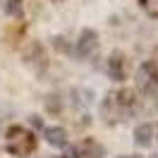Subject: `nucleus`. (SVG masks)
Here are the masks:
<instances>
[{
    "label": "nucleus",
    "mask_w": 158,
    "mask_h": 158,
    "mask_svg": "<svg viewBox=\"0 0 158 158\" xmlns=\"http://www.w3.org/2000/svg\"><path fill=\"white\" fill-rule=\"evenodd\" d=\"M98 50V34L94 29H81L77 39V48H74V55L77 58H91L94 53Z\"/></svg>",
    "instance_id": "nucleus-5"
},
{
    "label": "nucleus",
    "mask_w": 158,
    "mask_h": 158,
    "mask_svg": "<svg viewBox=\"0 0 158 158\" xmlns=\"http://www.w3.org/2000/svg\"><path fill=\"white\" fill-rule=\"evenodd\" d=\"M50 2H62V0H50Z\"/></svg>",
    "instance_id": "nucleus-16"
},
{
    "label": "nucleus",
    "mask_w": 158,
    "mask_h": 158,
    "mask_svg": "<svg viewBox=\"0 0 158 158\" xmlns=\"http://www.w3.org/2000/svg\"><path fill=\"white\" fill-rule=\"evenodd\" d=\"M5 15L15 17V19L24 17V0H7L5 2Z\"/></svg>",
    "instance_id": "nucleus-11"
},
{
    "label": "nucleus",
    "mask_w": 158,
    "mask_h": 158,
    "mask_svg": "<svg viewBox=\"0 0 158 158\" xmlns=\"http://www.w3.org/2000/svg\"><path fill=\"white\" fill-rule=\"evenodd\" d=\"M134 144L139 148H148L153 144V125L148 122H141L137 129H134Z\"/></svg>",
    "instance_id": "nucleus-9"
},
{
    "label": "nucleus",
    "mask_w": 158,
    "mask_h": 158,
    "mask_svg": "<svg viewBox=\"0 0 158 158\" xmlns=\"http://www.w3.org/2000/svg\"><path fill=\"white\" fill-rule=\"evenodd\" d=\"M22 62H24V67L31 69L34 74L46 72V67H48V58H46L43 43H41V41H31L29 46L24 48V53H22Z\"/></svg>",
    "instance_id": "nucleus-3"
},
{
    "label": "nucleus",
    "mask_w": 158,
    "mask_h": 158,
    "mask_svg": "<svg viewBox=\"0 0 158 158\" xmlns=\"http://www.w3.org/2000/svg\"><path fill=\"white\" fill-rule=\"evenodd\" d=\"M134 108H137V94H134V89L113 91V94L106 96L103 106H101L103 118H106V122H110V125H115L120 120H127L129 115L134 113Z\"/></svg>",
    "instance_id": "nucleus-1"
},
{
    "label": "nucleus",
    "mask_w": 158,
    "mask_h": 158,
    "mask_svg": "<svg viewBox=\"0 0 158 158\" xmlns=\"http://www.w3.org/2000/svg\"><path fill=\"white\" fill-rule=\"evenodd\" d=\"M39 146L36 134L31 129L22 127V125H12L5 132V151L15 158H29Z\"/></svg>",
    "instance_id": "nucleus-2"
},
{
    "label": "nucleus",
    "mask_w": 158,
    "mask_h": 158,
    "mask_svg": "<svg viewBox=\"0 0 158 158\" xmlns=\"http://www.w3.org/2000/svg\"><path fill=\"white\" fill-rule=\"evenodd\" d=\"M120 158H139V156H120Z\"/></svg>",
    "instance_id": "nucleus-15"
},
{
    "label": "nucleus",
    "mask_w": 158,
    "mask_h": 158,
    "mask_svg": "<svg viewBox=\"0 0 158 158\" xmlns=\"http://www.w3.org/2000/svg\"><path fill=\"white\" fill-rule=\"evenodd\" d=\"M108 77L113 81H122V79L127 77V60L125 55L120 53V50H113L108 58Z\"/></svg>",
    "instance_id": "nucleus-6"
},
{
    "label": "nucleus",
    "mask_w": 158,
    "mask_h": 158,
    "mask_svg": "<svg viewBox=\"0 0 158 158\" xmlns=\"http://www.w3.org/2000/svg\"><path fill=\"white\" fill-rule=\"evenodd\" d=\"M139 5L148 17H153V19L158 17V0H139Z\"/></svg>",
    "instance_id": "nucleus-12"
},
{
    "label": "nucleus",
    "mask_w": 158,
    "mask_h": 158,
    "mask_svg": "<svg viewBox=\"0 0 158 158\" xmlns=\"http://www.w3.org/2000/svg\"><path fill=\"white\" fill-rule=\"evenodd\" d=\"M31 125H34L36 129H43V120H41L39 115H31Z\"/></svg>",
    "instance_id": "nucleus-14"
},
{
    "label": "nucleus",
    "mask_w": 158,
    "mask_h": 158,
    "mask_svg": "<svg viewBox=\"0 0 158 158\" xmlns=\"http://www.w3.org/2000/svg\"><path fill=\"white\" fill-rule=\"evenodd\" d=\"M43 106H46V113H50V115H60V113H62V96H58V94H48V96L43 98Z\"/></svg>",
    "instance_id": "nucleus-10"
},
{
    "label": "nucleus",
    "mask_w": 158,
    "mask_h": 158,
    "mask_svg": "<svg viewBox=\"0 0 158 158\" xmlns=\"http://www.w3.org/2000/svg\"><path fill=\"white\" fill-rule=\"evenodd\" d=\"M53 46H55L58 50H62V53H69V50H72V48H69V43L62 39V36H53Z\"/></svg>",
    "instance_id": "nucleus-13"
},
{
    "label": "nucleus",
    "mask_w": 158,
    "mask_h": 158,
    "mask_svg": "<svg viewBox=\"0 0 158 158\" xmlns=\"http://www.w3.org/2000/svg\"><path fill=\"white\" fill-rule=\"evenodd\" d=\"M103 146H101L96 139H84L81 146L77 148V158H103Z\"/></svg>",
    "instance_id": "nucleus-8"
},
{
    "label": "nucleus",
    "mask_w": 158,
    "mask_h": 158,
    "mask_svg": "<svg viewBox=\"0 0 158 158\" xmlns=\"http://www.w3.org/2000/svg\"><path fill=\"white\" fill-rule=\"evenodd\" d=\"M43 137L50 146L55 148H65L67 146V132L60 127V125H53V127H43Z\"/></svg>",
    "instance_id": "nucleus-7"
},
{
    "label": "nucleus",
    "mask_w": 158,
    "mask_h": 158,
    "mask_svg": "<svg viewBox=\"0 0 158 158\" xmlns=\"http://www.w3.org/2000/svg\"><path fill=\"white\" fill-rule=\"evenodd\" d=\"M137 89L141 94H153L158 89V62L156 60H146L141 62L137 69Z\"/></svg>",
    "instance_id": "nucleus-4"
}]
</instances>
